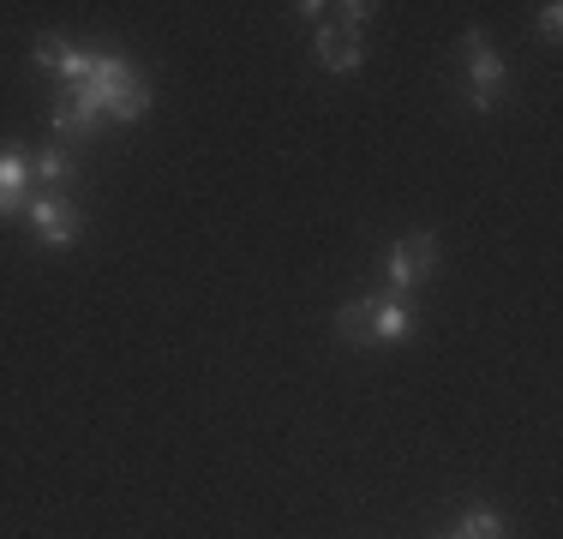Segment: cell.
<instances>
[{
	"label": "cell",
	"instance_id": "cell-1",
	"mask_svg": "<svg viewBox=\"0 0 563 539\" xmlns=\"http://www.w3.org/2000/svg\"><path fill=\"white\" fill-rule=\"evenodd\" d=\"M24 216H31V234L43 240L48 252L73 246V240L85 234V216H78V205H73L66 193H36V198H24Z\"/></svg>",
	"mask_w": 563,
	"mask_h": 539
},
{
	"label": "cell",
	"instance_id": "cell-2",
	"mask_svg": "<svg viewBox=\"0 0 563 539\" xmlns=\"http://www.w3.org/2000/svg\"><path fill=\"white\" fill-rule=\"evenodd\" d=\"M462 48H467V108L492 114V108H498V90H504V61H498V48L486 43V31H467Z\"/></svg>",
	"mask_w": 563,
	"mask_h": 539
},
{
	"label": "cell",
	"instance_id": "cell-3",
	"mask_svg": "<svg viewBox=\"0 0 563 539\" xmlns=\"http://www.w3.org/2000/svg\"><path fill=\"white\" fill-rule=\"evenodd\" d=\"M384 270H390V288H384V294L408 300V294L438 270V234H408V240H396V246H390V264H384Z\"/></svg>",
	"mask_w": 563,
	"mask_h": 539
},
{
	"label": "cell",
	"instance_id": "cell-4",
	"mask_svg": "<svg viewBox=\"0 0 563 539\" xmlns=\"http://www.w3.org/2000/svg\"><path fill=\"white\" fill-rule=\"evenodd\" d=\"M132 78H139V73H132V66L120 61V54H97V73H90L85 85H73V90H66V97H73L78 108H85L90 120H109L114 97H120V90L132 85Z\"/></svg>",
	"mask_w": 563,
	"mask_h": 539
},
{
	"label": "cell",
	"instance_id": "cell-5",
	"mask_svg": "<svg viewBox=\"0 0 563 539\" xmlns=\"http://www.w3.org/2000/svg\"><path fill=\"white\" fill-rule=\"evenodd\" d=\"M36 66H43V73H55V78H66V85H85V78L97 73V54L73 48L66 36H36Z\"/></svg>",
	"mask_w": 563,
	"mask_h": 539
},
{
	"label": "cell",
	"instance_id": "cell-6",
	"mask_svg": "<svg viewBox=\"0 0 563 539\" xmlns=\"http://www.w3.org/2000/svg\"><path fill=\"white\" fill-rule=\"evenodd\" d=\"M360 61H366V48H360V31H347V24H318V66L324 73H336V78H347V73H360Z\"/></svg>",
	"mask_w": 563,
	"mask_h": 539
},
{
	"label": "cell",
	"instance_id": "cell-7",
	"mask_svg": "<svg viewBox=\"0 0 563 539\" xmlns=\"http://www.w3.org/2000/svg\"><path fill=\"white\" fill-rule=\"evenodd\" d=\"M24 180H31V162H24L19 139H0V216L24 210Z\"/></svg>",
	"mask_w": 563,
	"mask_h": 539
},
{
	"label": "cell",
	"instance_id": "cell-8",
	"mask_svg": "<svg viewBox=\"0 0 563 539\" xmlns=\"http://www.w3.org/2000/svg\"><path fill=\"white\" fill-rule=\"evenodd\" d=\"M413 336V312H408V300H396V294H378V306H372V330H366V342L372 348H396V342H408Z\"/></svg>",
	"mask_w": 563,
	"mask_h": 539
},
{
	"label": "cell",
	"instance_id": "cell-9",
	"mask_svg": "<svg viewBox=\"0 0 563 539\" xmlns=\"http://www.w3.org/2000/svg\"><path fill=\"white\" fill-rule=\"evenodd\" d=\"M97 127H102V120H90L85 108H78L73 97H66V90L55 97V108H48V132H55V139L66 144V151H73V144H85V139H97Z\"/></svg>",
	"mask_w": 563,
	"mask_h": 539
},
{
	"label": "cell",
	"instance_id": "cell-10",
	"mask_svg": "<svg viewBox=\"0 0 563 539\" xmlns=\"http://www.w3.org/2000/svg\"><path fill=\"white\" fill-rule=\"evenodd\" d=\"M31 168H36V180H43V193H60V186L78 174V162H73V151H66V144H43Z\"/></svg>",
	"mask_w": 563,
	"mask_h": 539
},
{
	"label": "cell",
	"instance_id": "cell-11",
	"mask_svg": "<svg viewBox=\"0 0 563 539\" xmlns=\"http://www.w3.org/2000/svg\"><path fill=\"white\" fill-rule=\"evenodd\" d=\"M372 306H378V294H360V300H347L342 312H336V330H342V342H354V348H372V342H366V330H372Z\"/></svg>",
	"mask_w": 563,
	"mask_h": 539
},
{
	"label": "cell",
	"instance_id": "cell-12",
	"mask_svg": "<svg viewBox=\"0 0 563 539\" xmlns=\"http://www.w3.org/2000/svg\"><path fill=\"white\" fill-rule=\"evenodd\" d=\"M144 114H151V85H144V78H132V85H126V90H120V97H114L109 120H114V127H139Z\"/></svg>",
	"mask_w": 563,
	"mask_h": 539
},
{
	"label": "cell",
	"instance_id": "cell-13",
	"mask_svg": "<svg viewBox=\"0 0 563 539\" xmlns=\"http://www.w3.org/2000/svg\"><path fill=\"white\" fill-rule=\"evenodd\" d=\"M462 534L467 539H504V516H498V509H467Z\"/></svg>",
	"mask_w": 563,
	"mask_h": 539
},
{
	"label": "cell",
	"instance_id": "cell-14",
	"mask_svg": "<svg viewBox=\"0 0 563 539\" xmlns=\"http://www.w3.org/2000/svg\"><path fill=\"white\" fill-rule=\"evenodd\" d=\"M558 31H563V7H558V0H545V7H540V36H545V43H558Z\"/></svg>",
	"mask_w": 563,
	"mask_h": 539
},
{
	"label": "cell",
	"instance_id": "cell-15",
	"mask_svg": "<svg viewBox=\"0 0 563 539\" xmlns=\"http://www.w3.org/2000/svg\"><path fill=\"white\" fill-rule=\"evenodd\" d=\"M444 539H467V534H462V528H455V534H444Z\"/></svg>",
	"mask_w": 563,
	"mask_h": 539
}]
</instances>
